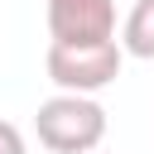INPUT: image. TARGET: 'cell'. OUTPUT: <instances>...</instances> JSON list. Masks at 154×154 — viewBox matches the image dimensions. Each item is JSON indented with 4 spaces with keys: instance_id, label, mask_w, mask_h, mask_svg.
Wrapping results in <instances>:
<instances>
[{
    "instance_id": "cell-1",
    "label": "cell",
    "mask_w": 154,
    "mask_h": 154,
    "mask_svg": "<svg viewBox=\"0 0 154 154\" xmlns=\"http://www.w3.org/2000/svg\"><path fill=\"white\" fill-rule=\"evenodd\" d=\"M34 135L53 154H91L106 140V106L96 96H82V91H58L38 106Z\"/></svg>"
},
{
    "instance_id": "cell-2",
    "label": "cell",
    "mask_w": 154,
    "mask_h": 154,
    "mask_svg": "<svg viewBox=\"0 0 154 154\" xmlns=\"http://www.w3.org/2000/svg\"><path fill=\"white\" fill-rule=\"evenodd\" d=\"M120 63H125V48L116 38L106 43H48V82L58 91H82V96H96L106 91L116 77H120Z\"/></svg>"
},
{
    "instance_id": "cell-3",
    "label": "cell",
    "mask_w": 154,
    "mask_h": 154,
    "mask_svg": "<svg viewBox=\"0 0 154 154\" xmlns=\"http://www.w3.org/2000/svg\"><path fill=\"white\" fill-rule=\"evenodd\" d=\"M53 43H106L116 38V0H48Z\"/></svg>"
},
{
    "instance_id": "cell-4",
    "label": "cell",
    "mask_w": 154,
    "mask_h": 154,
    "mask_svg": "<svg viewBox=\"0 0 154 154\" xmlns=\"http://www.w3.org/2000/svg\"><path fill=\"white\" fill-rule=\"evenodd\" d=\"M120 48L130 58H154V0H135L120 24Z\"/></svg>"
},
{
    "instance_id": "cell-5",
    "label": "cell",
    "mask_w": 154,
    "mask_h": 154,
    "mask_svg": "<svg viewBox=\"0 0 154 154\" xmlns=\"http://www.w3.org/2000/svg\"><path fill=\"white\" fill-rule=\"evenodd\" d=\"M0 154H29L24 149V130L14 120H0Z\"/></svg>"
}]
</instances>
